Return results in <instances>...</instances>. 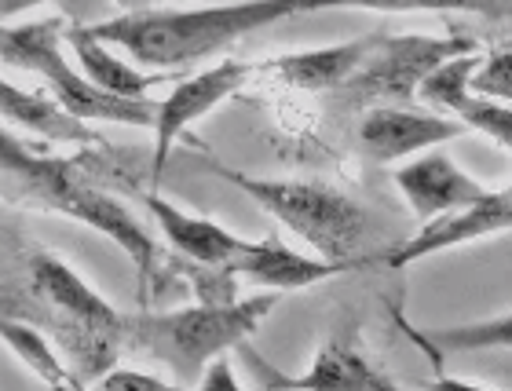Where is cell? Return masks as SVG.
Instances as JSON below:
<instances>
[{
	"label": "cell",
	"instance_id": "6da1fadb",
	"mask_svg": "<svg viewBox=\"0 0 512 391\" xmlns=\"http://www.w3.org/2000/svg\"><path fill=\"white\" fill-rule=\"evenodd\" d=\"M330 8H370V11H410L406 0H238V4H213L191 11H121L88 30L110 48L128 52L136 63L176 70L198 59L224 52L249 33L293 15H315Z\"/></svg>",
	"mask_w": 512,
	"mask_h": 391
},
{
	"label": "cell",
	"instance_id": "7a4b0ae2",
	"mask_svg": "<svg viewBox=\"0 0 512 391\" xmlns=\"http://www.w3.org/2000/svg\"><path fill=\"white\" fill-rule=\"evenodd\" d=\"M278 304V293L267 289L249 300H231V304H202L194 300L191 307L176 311H136L125 315V340L136 348L165 362L176 377V384H194L202 370L216 355H227L249 340L260 329Z\"/></svg>",
	"mask_w": 512,
	"mask_h": 391
},
{
	"label": "cell",
	"instance_id": "3957f363",
	"mask_svg": "<svg viewBox=\"0 0 512 391\" xmlns=\"http://www.w3.org/2000/svg\"><path fill=\"white\" fill-rule=\"evenodd\" d=\"M205 169L249 194L267 216H275L300 242L311 245L315 256L366 264L355 253L363 249L366 234H370V212L344 191L315 180H260V176L238 172L213 158H205Z\"/></svg>",
	"mask_w": 512,
	"mask_h": 391
},
{
	"label": "cell",
	"instance_id": "277c9868",
	"mask_svg": "<svg viewBox=\"0 0 512 391\" xmlns=\"http://www.w3.org/2000/svg\"><path fill=\"white\" fill-rule=\"evenodd\" d=\"M0 63L37 74L52 99L81 121H110V125L150 128L158 103L154 99H121L92 85L81 66L66 59V19L48 15L37 22H0Z\"/></svg>",
	"mask_w": 512,
	"mask_h": 391
},
{
	"label": "cell",
	"instance_id": "5b68a950",
	"mask_svg": "<svg viewBox=\"0 0 512 391\" xmlns=\"http://www.w3.org/2000/svg\"><path fill=\"white\" fill-rule=\"evenodd\" d=\"M30 282L33 293L48 300L77 329V359L92 366V370H99V377H103L114 366L118 344L125 340V315L110 304L107 296L88 286L66 260H59L52 253H33Z\"/></svg>",
	"mask_w": 512,
	"mask_h": 391
},
{
	"label": "cell",
	"instance_id": "8992f818",
	"mask_svg": "<svg viewBox=\"0 0 512 391\" xmlns=\"http://www.w3.org/2000/svg\"><path fill=\"white\" fill-rule=\"evenodd\" d=\"M33 205L63 212L70 220L85 223V227H92L96 234L110 238V242L118 245L121 253L136 264L139 300L150 304L154 286H161V264H165V260H161V249L154 245V238L132 220V212H128L118 198H110L107 191H96L92 183H85L77 176V169L70 161H63V169H55V176L44 183L41 198L33 201Z\"/></svg>",
	"mask_w": 512,
	"mask_h": 391
},
{
	"label": "cell",
	"instance_id": "52a82bcc",
	"mask_svg": "<svg viewBox=\"0 0 512 391\" xmlns=\"http://www.w3.org/2000/svg\"><path fill=\"white\" fill-rule=\"evenodd\" d=\"M476 52L472 37H425V33H403V37H384L377 44L363 70L341 88V96L352 106L366 103H414L425 77H432L447 59Z\"/></svg>",
	"mask_w": 512,
	"mask_h": 391
},
{
	"label": "cell",
	"instance_id": "ba28073f",
	"mask_svg": "<svg viewBox=\"0 0 512 391\" xmlns=\"http://www.w3.org/2000/svg\"><path fill=\"white\" fill-rule=\"evenodd\" d=\"M256 66L238 63V59H224V63L209 66L202 74L187 77L172 88L169 96L158 103V114H154V150H150V187H161V172L169 165L172 147L180 143L191 125H198L205 114H213L216 106L227 103L231 96H238L242 88L249 85Z\"/></svg>",
	"mask_w": 512,
	"mask_h": 391
},
{
	"label": "cell",
	"instance_id": "9c48e42d",
	"mask_svg": "<svg viewBox=\"0 0 512 391\" xmlns=\"http://www.w3.org/2000/svg\"><path fill=\"white\" fill-rule=\"evenodd\" d=\"M505 231H512V194L491 191L487 198L472 201V205L439 212V216L425 220L414 238L392 245L381 260L388 267H395V271H403V267L417 264L425 256L447 253V249H458V245L480 242V238H491V234H505Z\"/></svg>",
	"mask_w": 512,
	"mask_h": 391
},
{
	"label": "cell",
	"instance_id": "30bf717a",
	"mask_svg": "<svg viewBox=\"0 0 512 391\" xmlns=\"http://www.w3.org/2000/svg\"><path fill=\"white\" fill-rule=\"evenodd\" d=\"M465 132L469 128L450 114H421L410 106L381 103L370 106L359 121V147L377 165H395V161L414 158L421 150L443 147Z\"/></svg>",
	"mask_w": 512,
	"mask_h": 391
},
{
	"label": "cell",
	"instance_id": "8fae6325",
	"mask_svg": "<svg viewBox=\"0 0 512 391\" xmlns=\"http://www.w3.org/2000/svg\"><path fill=\"white\" fill-rule=\"evenodd\" d=\"M476 66H480V52L447 59L436 74L425 77L417 99L432 103L443 114L458 117L469 132H483V136L494 139L498 147H505L512 154V106L472 92V70Z\"/></svg>",
	"mask_w": 512,
	"mask_h": 391
},
{
	"label": "cell",
	"instance_id": "7c38bea8",
	"mask_svg": "<svg viewBox=\"0 0 512 391\" xmlns=\"http://www.w3.org/2000/svg\"><path fill=\"white\" fill-rule=\"evenodd\" d=\"M395 187L403 191L406 205L421 223L439 216V212L461 209V205H472V201L491 194L480 180H472L450 154H443L436 147L421 150V158L399 165L395 169Z\"/></svg>",
	"mask_w": 512,
	"mask_h": 391
},
{
	"label": "cell",
	"instance_id": "4fadbf2b",
	"mask_svg": "<svg viewBox=\"0 0 512 391\" xmlns=\"http://www.w3.org/2000/svg\"><path fill=\"white\" fill-rule=\"evenodd\" d=\"M238 351L253 362L256 370L264 373V384L271 388H395V381L388 373H381L374 362L366 359L363 348L355 344V337H333L330 344H322L319 355L311 359V366L300 377H282L271 373L267 362L249 348L246 340L238 344Z\"/></svg>",
	"mask_w": 512,
	"mask_h": 391
},
{
	"label": "cell",
	"instance_id": "5bb4252c",
	"mask_svg": "<svg viewBox=\"0 0 512 391\" xmlns=\"http://www.w3.org/2000/svg\"><path fill=\"white\" fill-rule=\"evenodd\" d=\"M355 260H326V256H304L289 245L264 238V242H249V249L238 256L231 271L238 278H249L256 286L275 289V293H293V289H308L319 282H330L337 275H348Z\"/></svg>",
	"mask_w": 512,
	"mask_h": 391
},
{
	"label": "cell",
	"instance_id": "9a60e30c",
	"mask_svg": "<svg viewBox=\"0 0 512 391\" xmlns=\"http://www.w3.org/2000/svg\"><path fill=\"white\" fill-rule=\"evenodd\" d=\"M143 205L158 220L161 234H165V242L172 245L176 256H187V260H198V264L231 267L249 249L246 238H238V234H231L227 227H220L213 220H205L198 212H183L180 205H172L158 191L143 194Z\"/></svg>",
	"mask_w": 512,
	"mask_h": 391
},
{
	"label": "cell",
	"instance_id": "2e32d148",
	"mask_svg": "<svg viewBox=\"0 0 512 391\" xmlns=\"http://www.w3.org/2000/svg\"><path fill=\"white\" fill-rule=\"evenodd\" d=\"M377 44H381V33H370V37L326 44V48H311V52L275 55L264 66L275 70L286 85L300 88V92H341L363 70V63L370 59V52H374Z\"/></svg>",
	"mask_w": 512,
	"mask_h": 391
},
{
	"label": "cell",
	"instance_id": "e0dca14e",
	"mask_svg": "<svg viewBox=\"0 0 512 391\" xmlns=\"http://www.w3.org/2000/svg\"><path fill=\"white\" fill-rule=\"evenodd\" d=\"M66 41L74 44V59L77 66L85 70V77L92 85H99L103 92L110 96H121V99H147L150 88L165 85L176 77V70H154V74H143L136 70L132 63L118 59V55L110 52L107 41H99L96 33L74 22V26H66Z\"/></svg>",
	"mask_w": 512,
	"mask_h": 391
},
{
	"label": "cell",
	"instance_id": "ac0fdd59",
	"mask_svg": "<svg viewBox=\"0 0 512 391\" xmlns=\"http://www.w3.org/2000/svg\"><path fill=\"white\" fill-rule=\"evenodd\" d=\"M0 117H8V121L30 128L44 139H55V143H99L96 132L85 128L81 117L63 110L52 96L44 99L37 92H26L4 77H0Z\"/></svg>",
	"mask_w": 512,
	"mask_h": 391
},
{
	"label": "cell",
	"instance_id": "d6986e66",
	"mask_svg": "<svg viewBox=\"0 0 512 391\" xmlns=\"http://www.w3.org/2000/svg\"><path fill=\"white\" fill-rule=\"evenodd\" d=\"M395 318L406 329V337L436 359V366H443V359L458 355V351H491V348L512 351V311L494 318H480V322H465V326H439V329H417L403 315Z\"/></svg>",
	"mask_w": 512,
	"mask_h": 391
},
{
	"label": "cell",
	"instance_id": "ffe728a7",
	"mask_svg": "<svg viewBox=\"0 0 512 391\" xmlns=\"http://www.w3.org/2000/svg\"><path fill=\"white\" fill-rule=\"evenodd\" d=\"M0 340H4L44 384H52V388H74L77 384L74 373L63 370V362H59V355L52 351V344L44 340V333H37L33 326L15 322V318H0Z\"/></svg>",
	"mask_w": 512,
	"mask_h": 391
},
{
	"label": "cell",
	"instance_id": "44dd1931",
	"mask_svg": "<svg viewBox=\"0 0 512 391\" xmlns=\"http://www.w3.org/2000/svg\"><path fill=\"white\" fill-rule=\"evenodd\" d=\"M472 92L491 96L498 103H512V48H498L472 70Z\"/></svg>",
	"mask_w": 512,
	"mask_h": 391
},
{
	"label": "cell",
	"instance_id": "7402d4cb",
	"mask_svg": "<svg viewBox=\"0 0 512 391\" xmlns=\"http://www.w3.org/2000/svg\"><path fill=\"white\" fill-rule=\"evenodd\" d=\"M194 384H198L202 391H220V388H224V391H238V388H242V381H238L235 373H231V362H227L224 355H216V359L205 366L202 377H198Z\"/></svg>",
	"mask_w": 512,
	"mask_h": 391
},
{
	"label": "cell",
	"instance_id": "603a6c76",
	"mask_svg": "<svg viewBox=\"0 0 512 391\" xmlns=\"http://www.w3.org/2000/svg\"><path fill=\"white\" fill-rule=\"evenodd\" d=\"M99 384H103V388H147V391L165 388L161 377H154V373H136V370H110L99 377Z\"/></svg>",
	"mask_w": 512,
	"mask_h": 391
},
{
	"label": "cell",
	"instance_id": "cb8c5ba5",
	"mask_svg": "<svg viewBox=\"0 0 512 391\" xmlns=\"http://www.w3.org/2000/svg\"><path fill=\"white\" fill-rule=\"evenodd\" d=\"M114 4H118L121 11H143V8H150L154 0H114Z\"/></svg>",
	"mask_w": 512,
	"mask_h": 391
},
{
	"label": "cell",
	"instance_id": "d4e9b609",
	"mask_svg": "<svg viewBox=\"0 0 512 391\" xmlns=\"http://www.w3.org/2000/svg\"><path fill=\"white\" fill-rule=\"evenodd\" d=\"M509 194H512V187H509Z\"/></svg>",
	"mask_w": 512,
	"mask_h": 391
}]
</instances>
